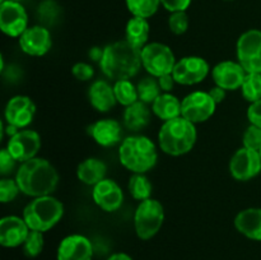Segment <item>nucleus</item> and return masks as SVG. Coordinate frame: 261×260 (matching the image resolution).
<instances>
[{"mask_svg": "<svg viewBox=\"0 0 261 260\" xmlns=\"http://www.w3.org/2000/svg\"><path fill=\"white\" fill-rule=\"evenodd\" d=\"M15 181L20 193L38 198L50 195L55 191L59 184V175L47 160L35 157L20 165L15 175Z\"/></svg>", "mask_w": 261, "mask_h": 260, "instance_id": "obj_1", "label": "nucleus"}, {"mask_svg": "<svg viewBox=\"0 0 261 260\" xmlns=\"http://www.w3.org/2000/svg\"><path fill=\"white\" fill-rule=\"evenodd\" d=\"M142 50L135 48L126 40L117 41L103 48V56L99 61L101 70L110 79L121 81L130 79L142 66Z\"/></svg>", "mask_w": 261, "mask_h": 260, "instance_id": "obj_2", "label": "nucleus"}, {"mask_svg": "<svg viewBox=\"0 0 261 260\" xmlns=\"http://www.w3.org/2000/svg\"><path fill=\"white\" fill-rule=\"evenodd\" d=\"M195 124L178 116L163 122L158 134L161 149L170 155H182L193 149L196 142Z\"/></svg>", "mask_w": 261, "mask_h": 260, "instance_id": "obj_3", "label": "nucleus"}, {"mask_svg": "<svg viewBox=\"0 0 261 260\" xmlns=\"http://www.w3.org/2000/svg\"><path fill=\"white\" fill-rule=\"evenodd\" d=\"M119 158L125 168L134 173H145L154 167L158 160L155 144L147 137L134 135L121 143Z\"/></svg>", "mask_w": 261, "mask_h": 260, "instance_id": "obj_4", "label": "nucleus"}, {"mask_svg": "<svg viewBox=\"0 0 261 260\" xmlns=\"http://www.w3.org/2000/svg\"><path fill=\"white\" fill-rule=\"evenodd\" d=\"M64 214V205L51 195L38 196L25 205L23 219L30 229L46 232L59 223Z\"/></svg>", "mask_w": 261, "mask_h": 260, "instance_id": "obj_5", "label": "nucleus"}, {"mask_svg": "<svg viewBox=\"0 0 261 260\" xmlns=\"http://www.w3.org/2000/svg\"><path fill=\"white\" fill-rule=\"evenodd\" d=\"M165 222V209L155 199L140 201L134 214V226L138 237L149 240L158 233Z\"/></svg>", "mask_w": 261, "mask_h": 260, "instance_id": "obj_6", "label": "nucleus"}, {"mask_svg": "<svg viewBox=\"0 0 261 260\" xmlns=\"http://www.w3.org/2000/svg\"><path fill=\"white\" fill-rule=\"evenodd\" d=\"M142 65L145 70L154 78L172 74L176 65V58L173 51L165 43H148L142 48Z\"/></svg>", "mask_w": 261, "mask_h": 260, "instance_id": "obj_7", "label": "nucleus"}, {"mask_svg": "<svg viewBox=\"0 0 261 260\" xmlns=\"http://www.w3.org/2000/svg\"><path fill=\"white\" fill-rule=\"evenodd\" d=\"M237 59L246 73L261 74V31L250 30L240 36Z\"/></svg>", "mask_w": 261, "mask_h": 260, "instance_id": "obj_8", "label": "nucleus"}, {"mask_svg": "<svg viewBox=\"0 0 261 260\" xmlns=\"http://www.w3.org/2000/svg\"><path fill=\"white\" fill-rule=\"evenodd\" d=\"M217 103L208 92L196 91L181 101V116L193 124L204 122L213 116Z\"/></svg>", "mask_w": 261, "mask_h": 260, "instance_id": "obj_9", "label": "nucleus"}, {"mask_svg": "<svg viewBox=\"0 0 261 260\" xmlns=\"http://www.w3.org/2000/svg\"><path fill=\"white\" fill-rule=\"evenodd\" d=\"M0 28L9 37H20L28 28V15L23 5L13 0L0 4Z\"/></svg>", "mask_w": 261, "mask_h": 260, "instance_id": "obj_10", "label": "nucleus"}, {"mask_svg": "<svg viewBox=\"0 0 261 260\" xmlns=\"http://www.w3.org/2000/svg\"><path fill=\"white\" fill-rule=\"evenodd\" d=\"M209 73V64L199 56H185L176 63L172 75L176 83L193 86L203 82Z\"/></svg>", "mask_w": 261, "mask_h": 260, "instance_id": "obj_11", "label": "nucleus"}, {"mask_svg": "<svg viewBox=\"0 0 261 260\" xmlns=\"http://www.w3.org/2000/svg\"><path fill=\"white\" fill-rule=\"evenodd\" d=\"M261 171V155L259 150L242 147L237 150L229 162V172L239 181H247L257 176Z\"/></svg>", "mask_w": 261, "mask_h": 260, "instance_id": "obj_12", "label": "nucleus"}, {"mask_svg": "<svg viewBox=\"0 0 261 260\" xmlns=\"http://www.w3.org/2000/svg\"><path fill=\"white\" fill-rule=\"evenodd\" d=\"M41 148V137L35 130H19L9 138L7 149L17 160V162H25L36 157Z\"/></svg>", "mask_w": 261, "mask_h": 260, "instance_id": "obj_13", "label": "nucleus"}, {"mask_svg": "<svg viewBox=\"0 0 261 260\" xmlns=\"http://www.w3.org/2000/svg\"><path fill=\"white\" fill-rule=\"evenodd\" d=\"M36 114V106L27 96H14L5 106L4 117L8 125L23 129L32 122Z\"/></svg>", "mask_w": 261, "mask_h": 260, "instance_id": "obj_14", "label": "nucleus"}, {"mask_svg": "<svg viewBox=\"0 0 261 260\" xmlns=\"http://www.w3.org/2000/svg\"><path fill=\"white\" fill-rule=\"evenodd\" d=\"M19 46L27 55L43 56L53 46L51 33L45 25L28 27L19 37Z\"/></svg>", "mask_w": 261, "mask_h": 260, "instance_id": "obj_15", "label": "nucleus"}, {"mask_svg": "<svg viewBox=\"0 0 261 260\" xmlns=\"http://www.w3.org/2000/svg\"><path fill=\"white\" fill-rule=\"evenodd\" d=\"M246 74V70L242 68L241 64L231 60L217 64L212 71L214 83L226 91H234V89L241 88Z\"/></svg>", "mask_w": 261, "mask_h": 260, "instance_id": "obj_16", "label": "nucleus"}, {"mask_svg": "<svg viewBox=\"0 0 261 260\" xmlns=\"http://www.w3.org/2000/svg\"><path fill=\"white\" fill-rule=\"evenodd\" d=\"M92 196H93L94 203L105 212L117 211L124 201L121 188L110 178H105L101 183L94 185Z\"/></svg>", "mask_w": 261, "mask_h": 260, "instance_id": "obj_17", "label": "nucleus"}, {"mask_svg": "<svg viewBox=\"0 0 261 260\" xmlns=\"http://www.w3.org/2000/svg\"><path fill=\"white\" fill-rule=\"evenodd\" d=\"M92 242L83 235L66 236L58 247V260H92Z\"/></svg>", "mask_w": 261, "mask_h": 260, "instance_id": "obj_18", "label": "nucleus"}, {"mask_svg": "<svg viewBox=\"0 0 261 260\" xmlns=\"http://www.w3.org/2000/svg\"><path fill=\"white\" fill-rule=\"evenodd\" d=\"M30 227L23 218L7 216L0 221V244L4 247H17L24 244Z\"/></svg>", "mask_w": 261, "mask_h": 260, "instance_id": "obj_19", "label": "nucleus"}, {"mask_svg": "<svg viewBox=\"0 0 261 260\" xmlns=\"http://www.w3.org/2000/svg\"><path fill=\"white\" fill-rule=\"evenodd\" d=\"M92 138L102 147H112L121 140L122 129L120 122L114 119H102L89 127Z\"/></svg>", "mask_w": 261, "mask_h": 260, "instance_id": "obj_20", "label": "nucleus"}, {"mask_svg": "<svg viewBox=\"0 0 261 260\" xmlns=\"http://www.w3.org/2000/svg\"><path fill=\"white\" fill-rule=\"evenodd\" d=\"M234 227L244 236L261 241V208H247L240 212L234 218Z\"/></svg>", "mask_w": 261, "mask_h": 260, "instance_id": "obj_21", "label": "nucleus"}, {"mask_svg": "<svg viewBox=\"0 0 261 260\" xmlns=\"http://www.w3.org/2000/svg\"><path fill=\"white\" fill-rule=\"evenodd\" d=\"M88 98L92 106L99 112H107L116 105L114 87L106 81H96L91 84L88 91Z\"/></svg>", "mask_w": 261, "mask_h": 260, "instance_id": "obj_22", "label": "nucleus"}, {"mask_svg": "<svg viewBox=\"0 0 261 260\" xmlns=\"http://www.w3.org/2000/svg\"><path fill=\"white\" fill-rule=\"evenodd\" d=\"M107 166L98 158H87L79 163L76 168V176L86 185L94 186L106 178Z\"/></svg>", "mask_w": 261, "mask_h": 260, "instance_id": "obj_23", "label": "nucleus"}, {"mask_svg": "<svg viewBox=\"0 0 261 260\" xmlns=\"http://www.w3.org/2000/svg\"><path fill=\"white\" fill-rule=\"evenodd\" d=\"M150 121V111L147 103L137 101L130 105L124 111V125L132 132H139L144 129Z\"/></svg>", "mask_w": 261, "mask_h": 260, "instance_id": "obj_24", "label": "nucleus"}, {"mask_svg": "<svg viewBox=\"0 0 261 260\" xmlns=\"http://www.w3.org/2000/svg\"><path fill=\"white\" fill-rule=\"evenodd\" d=\"M152 110L155 116L160 117L161 120L168 121V120L181 116V102L176 96L165 92L155 98Z\"/></svg>", "mask_w": 261, "mask_h": 260, "instance_id": "obj_25", "label": "nucleus"}, {"mask_svg": "<svg viewBox=\"0 0 261 260\" xmlns=\"http://www.w3.org/2000/svg\"><path fill=\"white\" fill-rule=\"evenodd\" d=\"M125 36L130 45L142 50L147 45L148 37H149V23H148L147 18L133 17L127 22Z\"/></svg>", "mask_w": 261, "mask_h": 260, "instance_id": "obj_26", "label": "nucleus"}, {"mask_svg": "<svg viewBox=\"0 0 261 260\" xmlns=\"http://www.w3.org/2000/svg\"><path fill=\"white\" fill-rule=\"evenodd\" d=\"M114 92L116 101L125 107L135 103L139 99L137 87L129 79H121V81L115 82Z\"/></svg>", "mask_w": 261, "mask_h": 260, "instance_id": "obj_27", "label": "nucleus"}, {"mask_svg": "<svg viewBox=\"0 0 261 260\" xmlns=\"http://www.w3.org/2000/svg\"><path fill=\"white\" fill-rule=\"evenodd\" d=\"M152 184L144 173H134L129 180V191L137 200H147L152 194Z\"/></svg>", "mask_w": 261, "mask_h": 260, "instance_id": "obj_28", "label": "nucleus"}, {"mask_svg": "<svg viewBox=\"0 0 261 260\" xmlns=\"http://www.w3.org/2000/svg\"><path fill=\"white\" fill-rule=\"evenodd\" d=\"M138 97L144 103H153L161 94V87L154 76H145L138 83Z\"/></svg>", "mask_w": 261, "mask_h": 260, "instance_id": "obj_29", "label": "nucleus"}, {"mask_svg": "<svg viewBox=\"0 0 261 260\" xmlns=\"http://www.w3.org/2000/svg\"><path fill=\"white\" fill-rule=\"evenodd\" d=\"M129 12L134 17L149 18L158 10L161 0H125Z\"/></svg>", "mask_w": 261, "mask_h": 260, "instance_id": "obj_30", "label": "nucleus"}, {"mask_svg": "<svg viewBox=\"0 0 261 260\" xmlns=\"http://www.w3.org/2000/svg\"><path fill=\"white\" fill-rule=\"evenodd\" d=\"M241 91L245 99L251 103L261 99V74L247 73L241 86Z\"/></svg>", "mask_w": 261, "mask_h": 260, "instance_id": "obj_31", "label": "nucleus"}, {"mask_svg": "<svg viewBox=\"0 0 261 260\" xmlns=\"http://www.w3.org/2000/svg\"><path fill=\"white\" fill-rule=\"evenodd\" d=\"M61 9L55 0H43L37 10V15L40 22L45 25H53L60 17Z\"/></svg>", "mask_w": 261, "mask_h": 260, "instance_id": "obj_32", "label": "nucleus"}, {"mask_svg": "<svg viewBox=\"0 0 261 260\" xmlns=\"http://www.w3.org/2000/svg\"><path fill=\"white\" fill-rule=\"evenodd\" d=\"M42 233L43 232L33 231V229H31L28 233L27 239L23 244V251L28 257H36L42 252L43 244H45Z\"/></svg>", "mask_w": 261, "mask_h": 260, "instance_id": "obj_33", "label": "nucleus"}, {"mask_svg": "<svg viewBox=\"0 0 261 260\" xmlns=\"http://www.w3.org/2000/svg\"><path fill=\"white\" fill-rule=\"evenodd\" d=\"M171 32L175 35H184L189 28V17L185 12H175L168 19Z\"/></svg>", "mask_w": 261, "mask_h": 260, "instance_id": "obj_34", "label": "nucleus"}, {"mask_svg": "<svg viewBox=\"0 0 261 260\" xmlns=\"http://www.w3.org/2000/svg\"><path fill=\"white\" fill-rule=\"evenodd\" d=\"M19 191L20 189L15 180H12V178H3L0 181V200H2V203H9V201H12L13 199H15V196L18 195Z\"/></svg>", "mask_w": 261, "mask_h": 260, "instance_id": "obj_35", "label": "nucleus"}, {"mask_svg": "<svg viewBox=\"0 0 261 260\" xmlns=\"http://www.w3.org/2000/svg\"><path fill=\"white\" fill-rule=\"evenodd\" d=\"M245 148H249L252 150H260L261 148V127L250 125L244 134L242 139Z\"/></svg>", "mask_w": 261, "mask_h": 260, "instance_id": "obj_36", "label": "nucleus"}, {"mask_svg": "<svg viewBox=\"0 0 261 260\" xmlns=\"http://www.w3.org/2000/svg\"><path fill=\"white\" fill-rule=\"evenodd\" d=\"M15 163H17V160L10 154L9 150L7 148L2 149V152H0V173L3 176L9 175L14 170Z\"/></svg>", "mask_w": 261, "mask_h": 260, "instance_id": "obj_37", "label": "nucleus"}, {"mask_svg": "<svg viewBox=\"0 0 261 260\" xmlns=\"http://www.w3.org/2000/svg\"><path fill=\"white\" fill-rule=\"evenodd\" d=\"M71 73H73V75L75 76L78 81H82V82H87L89 81V79L93 76L94 74V70L93 68H92L89 64L87 63H76L75 65L71 68Z\"/></svg>", "mask_w": 261, "mask_h": 260, "instance_id": "obj_38", "label": "nucleus"}, {"mask_svg": "<svg viewBox=\"0 0 261 260\" xmlns=\"http://www.w3.org/2000/svg\"><path fill=\"white\" fill-rule=\"evenodd\" d=\"M191 0H161V4L171 13L185 12L190 7Z\"/></svg>", "mask_w": 261, "mask_h": 260, "instance_id": "obj_39", "label": "nucleus"}, {"mask_svg": "<svg viewBox=\"0 0 261 260\" xmlns=\"http://www.w3.org/2000/svg\"><path fill=\"white\" fill-rule=\"evenodd\" d=\"M247 117L252 125L261 127V99L250 105L247 110Z\"/></svg>", "mask_w": 261, "mask_h": 260, "instance_id": "obj_40", "label": "nucleus"}, {"mask_svg": "<svg viewBox=\"0 0 261 260\" xmlns=\"http://www.w3.org/2000/svg\"><path fill=\"white\" fill-rule=\"evenodd\" d=\"M158 83H160V87L162 91L170 92L172 91L173 84L176 83V81L172 74H166V75H162L158 78Z\"/></svg>", "mask_w": 261, "mask_h": 260, "instance_id": "obj_41", "label": "nucleus"}, {"mask_svg": "<svg viewBox=\"0 0 261 260\" xmlns=\"http://www.w3.org/2000/svg\"><path fill=\"white\" fill-rule=\"evenodd\" d=\"M208 93L211 94V97L214 99V101H216L217 105L221 103V102L226 98V89L221 88V87H218V86L213 87V88H212Z\"/></svg>", "mask_w": 261, "mask_h": 260, "instance_id": "obj_42", "label": "nucleus"}, {"mask_svg": "<svg viewBox=\"0 0 261 260\" xmlns=\"http://www.w3.org/2000/svg\"><path fill=\"white\" fill-rule=\"evenodd\" d=\"M102 56H103V50L99 47H92L91 50H89V58L92 59V60L94 61H101Z\"/></svg>", "mask_w": 261, "mask_h": 260, "instance_id": "obj_43", "label": "nucleus"}, {"mask_svg": "<svg viewBox=\"0 0 261 260\" xmlns=\"http://www.w3.org/2000/svg\"><path fill=\"white\" fill-rule=\"evenodd\" d=\"M107 260H133V257L125 252H116V254L111 255Z\"/></svg>", "mask_w": 261, "mask_h": 260, "instance_id": "obj_44", "label": "nucleus"}, {"mask_svg": "<svg viewBox=\"0 0 261 260\" xmlns=\"http://www.w3.org/2000/svg\"><path fill=\"white\" fill-rule=\"evenodd\" d=\"M13 2H18V3H20V2H22V0H13Z\"/></svg>", "mask_w": 261, "mask_h": 260, "instance_id": "obj_45", "label": "nucleus"}, {"mask_svg": "<svg viewBox=\"0 0 261 260\" xmlns=\"http://www.w3.org/2000/svg\"><path fill=\"white\" fill-rule=\"evenodd\" d=\"M5 2V0H0V4H2V3H4Z\"/></svg>", "mask_w": 261, "mask_h": 260, "instance_id": "obj_46", "label": "nucleus"}, {"mask_svg": "<svg viewBox=\"0 0 261 260\" xmlns=\"http://www.w3.org/2000/svg\"><path fill=\"white\" fill-rule=\"evenodd\" d=\"M259 152H260V155H261V148H260V150H259Z\"/></svg>", "mask_w": 261, "mask_h": 260, "instance_id": "obj_47", "label": "nucleus"}, {"mask_svg": "<svg viewBox=\"0 0 261 260\" xmlns=\"http://www.w3.org/2000/svg\"><path fill=\"white\" fill-rule=\"evenodd\" d=\"M228 2H231V0H228Z\"/></svg>", "mask_w": 261, "mask_h": 260, "instance_id": "obj_48", "label": "nucleus"}]
</instances>
